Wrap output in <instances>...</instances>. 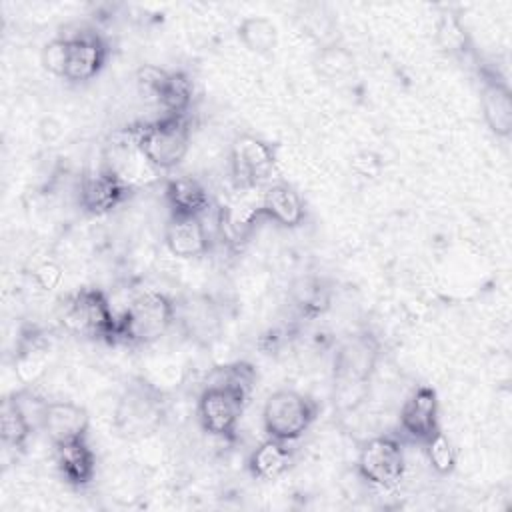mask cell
I'll list each match as a JSON object with an SVG mask.
<instances>
[{
    "instance_id": "22",
    "label": "cell",
    "mask_w": 512,
    "mask_h": 512,
    "mask_svg": "<svg viewBox=\"0 0 512 512\" xmlns=\"http://www.w3.org/2000/svg\"><path fill=\"white\" fill-rule=\"evenodd\" d=\"M48 352H50V344L46 342L44 334H40L38 330L24 332L14 356L16 376L24 384L34 382L48 366Z\"/></svg>"
},
{
    "instance_id": "27",
    "label": "cell",
    "mask_w": 512,
    "mask_h": 512,
    "mask_svg": "<svg viewBox=\"0 0 512 512\" xmlns=\"http://www.w3.org/2000/svg\"><path fill=\"white\" fill-rule=\"evenodd\" d=\"M316 70L320 76L334 80V78H344L346 74H350L354 70V58L352 54L342 48V46H324L320 48V52L316 54Z\"/></svg>"
},
{
    "instance_id": "4",
    "label": "cell",
    "mask_w": 512,
    "mask_h": 512,
    "mask_svg": "<svg viewBox=\"0 0 512 512\" xmlns=\"http://www.w3.org/2000/svg\"><path fill=\"white\" fill-rule=\"evenodd\" d=\"M166 416V398L160 388L144 378H132L118 398L114 430L118 436L136 440L154 434Z\"/></svg>"
},
{
    "instance_id": "23",
    "label": "cell",
    "mask_w": 512,
    "mask_h": 512,
    "mask_svg": "<svg viewBox=\"0 0 512 512\" xmlns=\"http://www.w3.org/2000/svg\"><path fill=\"white\" fill-rule=\"evenodd\" d=\"M20 394L6 396L2 400L0 408V436L2 442L10 448L22 450L26 448V442L32 434V422L28 418V412L20 400Z\"/></svg>"
},
{
    "instance_id": "14",
    "label": "cell",
    "mask_w": 512,
    "mask_h": 512,
    "mask_svg": "<svg viewBox=\"0 0 512 512\" xmlns=\"http://www.w3.org/2000/svg\"><path fill=\"white\" fill-rule=\"evenodd\" d=\"M54 464L60 478L72 488L88 486L96 476V454L86 438L52 444Z\"/></svg>"
},
{
    "instance_id": "2",
    "label": "cell",
    "mask_w": 512,
    "mask_h": 512,
    "mask_svg": "<svg viewBox=\"0 0 512 512\" xmlns=\"http://www.w3.org/2000/svg\"><path fill=\"white\" fill-rule=\"evenodd\" d=\"M124 132L156 172L176 168L190 148L188 114H164L154 122L136 124Z\"/></svg>"
},
{
    "instance_id": "15",
    "label": "cell",
    "mask_w": 512,
    "mask_h": 512,
    "mask_svg": "<svg viewBox=\"0 0 512 512\" xmlns=\"http://www.w3.org/2000/svg\"><path fill=\"white\" fill-rule=\"evenodd\" d=\"M480 106L490 132L498 138H508L512 134V92L506 80L498 74L482 72Z\"/></svg>"
},
{
    "instance_id": "20",
    "label": "cell",
    "mask_w": 512,
    "mask_h": 512,
    "mask_svg": "<svg viewBox=\"0 0 512 512\" xmlns=\"http://www.w3.org/2000/svg\"><path fill=\"white\" fill-rule=\"evenodd\" d=\"M294 454L288 442L266 438L248 456V472L258 480H276L292 466Z\"/></svg>"
},
{
    "instance_id": "12",
    "label": "cell",
    "mask_w": 512,
    "mask_h": 512,
    "mask_svg": "<svg viewBox=\"0 0 512 512\" xmlns=\"http://www.w3.org/2000/svg\"><path fill=\"white\" fill-rule=\"evenodd\" d=\"M66 40H68V58H66V68L62 78L72 84L92 80L106 64L108 44L94 30L76 32L72 36H66Z\"/></svg>"
},
{
    "instance_id": "29",
    "label": "cell",
    "mask_w": 512,
    "mask_h": 512,
    "mask_svg": "<svg viewBox=\"0 0 512 512\" xmlns=\"http://www.w3.org/2000/svg\"><path fill=\"white\" fill-rule=\"evenodd\" d=\"M166 76H168V70H164L160 66H154V64H144L142 68H138V72H136V86H138L140 96L146 102L158 104V96L162 92Z\"/></svg>"
},
{
    "instance_id": "8",
    "label": "cell",
    "mask_w": 512,
    "mask_h": 512,
    "mask_svg": "<svg viewBox=\"0 0 512 512\" xmlns=\"http://www.w3.org/2000/svg\"><path fill=\"white\" fill-rule=\"evenodd\" d=\"M356 470L362 480L376 488L386 490L398 486L406 470L402 442L388 434L366 440L358 452Z\"/></svg>"
},
{
    "instance_id": "28",
    "label": "cell",
    "mask_w": 512,
    "mask_h": 512,
    "mask_svg": "<svg viewBox=\"0 0 512 512\" xmlns=\"http://www.w3.org/2000/svg\"><path fill=\"white\" fill-rule=\"evenodd\" d=\"M426 456L430 466L438 472V474H450L456 466V450L452 446V442L444 436V432H436L426 444H424Z\"/></svg>"
},
{
    "instance_id": "31",
    "label": "cell",
    "mask_w": 512,
    "mask_h": 512,
    "mask_svg": "<svg viewBox=\"0 0 512 512\" xmlns=\"http://www.w3.org/2000/svg\"><path fill=\"white\" fill-rule=\"evenodd\" d=\"M62 276H64V274H62V268H60L56 262H50V260L38 264V266L32 270V280H34V284H36L40 290H44V292H50V290L58 288L60 282H62Z\"/></svg>"
},
{
    "instance_id": "24",
    "label": "cell",
    "mask_w": 512,
    "mask_h": 512,
    "mask_svg": "<svg viewBox=\"0 0 512 512\" xmlns=\"http://www.w3.org/2000/svg\"><path fill=\"white\" fill-rule=\"evenodd\" d=\"M238 40L242 46L258 56H268L278 46V28L266 16H248L238 24Z\"/></svg>"
},
{
    "instance_id": "13",
    "label": "cell",
    "mask_w": 512,
    "mask_h": 512,
    "mask_svg": "<svg viewBox=\"0 0 512 512\" xmlns=\"http://www.w3.org/2000/svg\"><path fill=\"white\" fill-rule=\"evenodd\" d=\"M38 420L52 444L86 438L90 428L88 412L80 404L68 400H54L42 404Z\"/></svg>"
},
{
    "instance_id": "5",
    "label": "cell",
    "mask_w": 512,
    "mask_h": 512,
    "mask_svg": "<svg viewBox=\"0 0 512 512\" xmlns=\"http://www.w3.org/2000/svg\"><path fill=\"white\" fill-rule=\"evenodd\" d=\"M176 322V302L162 292H142L118 316V342L146 346L162 338Z\"/></svg>"
},
{
    "instance_id": "32",
    "label": "cell",
    "mask_w": 512,
    "mask_h": 512,
    "mask_svg": "<svg viewBox=\"0 0 512 512\" xmlns=\"http://www.w3.org/2000/svg\"><path fill=\"white\" fill-rule=\"evenodd\" d=\"M350 168L356 176L360 178H366V180H372V178H378L380 172H382V160L378 154L374 152H358L352 162H350Z\"/></svg>"
},
{
    "instance_id": "6",
    "label": "cell",
    "mask_w": 512,
    "mask_h": 512,
    "mask_svg": "<svg viewBox=\"0 0 512 512\" xmlns=\"http://www.w3.org/2000/svg\"><path fill=\"white\" fill-rule=\"evenodd\" d=\"M318 416V402L298 390L272 392L262 408V426L268 438L294 442L302 438Z\"/></svg>"
},
{
    "instance_id": "7",
    "label": "cell",
    "mask_w": 512,
    "mask_h": 512,
    "mask_svg": "<svg viewBox=\"0 0 512 512\" xmlns=\"http://www.w3.org/2000/svg\"><path fill=\"white\" fill-rule=\"evenodd\" d=\"M252 392L242 388L206 382L198 396V420L210 436L232 440Z\"/></svg>"
},
{
    "instance_id": "3",
    "label": "cell",
    "mask_w": 512,
    "mask_h": 512,
    "mask_svg": "<svg viewBox=\"0 0 512 512\" xmlns=\"http://www.w3.org/2000/svg\"><path fill=\"white\" fill-rule=\"evenodd\" d=\"M58 320L74 336L118 344V316L98 288H80L68 294L58 308Z\"/></svg>"
},
{
    "instance_id": "1",
    "label": "cell",
    "mask_w": 512,
    "mask_h": 512,
    "mask_svg": "<svg viewBox=\"0 0 512 512\" xmlns=\"http://www.w3.org/2000/svg\"><path fill=\"white\" fill-rule=\"evenodd\" d=\"M380 358V344L368 332L342 340L332 362V400L338 412H352L364 404Z\"/></svg>"
},
{
    "instance_id": "16",
    "label": "cell",
    "mask_w": 512,
    "mask_h": 512,
    "mask_svg": "<svg viewBox=\"0 0 512 512\" xmlns=\"http://www.w3.org/2000/svg\"><path fill=\"white\" fill-rule=\"evenodd\" d=\"M164 242L176 258H200L210 250L206 226L198 216H170Z\"/></svg>"
},
{
    "instance_id": "26",
    "label": "cell",
    "mask_w": 512,
    "mask_h": 512,
    "mask_svg": "<svg viewBox=\"0 0 512 512\" xmlns=\"http://www.w3.org/2000/svg\"><path fill=\"white\" fill-rule=\"evenodd\" d=\"M436 40L438 46L448 54H466L468 50V34L462 26L460 18L452 12H444L436 24Z\"/></svg>"
},
{
    "instance_id": "10",
    "label": "cell",
    "mask_w": 512,
    "mask_h": 512,
    "mask_svg": "<svg viewBox=\"0 0 512 512\" xmlns=\"http://www.w3.org/2000/svg\"><path fill=\"white\" fill-rule=\"evenodd\" d=\"M132 192L134 186H130L118 174L104 166L96 172H88L86 176H82L78 188V204L84 212L102 216L124 204Z\"/></svg>"
},
{
    "instance_id": "18",
    "label": "cell",
    "mask_w": 512,
    "mask_h": 512,
    "mask_svg": "<svg viewBox=\"0 0 512 512\" xmlns=\"http://www.w3.org/2000/svg\"><path fill=\"white\" fill-rule=\"evenodd\" d=\"M176 320H180L186 336L196 342H210L220 332V316L206 296H192L176 304Z\"/></svg>"
},
{
    "instance_id": "30",
    "label": "cell",
    "mask_w": 512,
    "mask_h": 512,
    "mask_svg": "<svg viewBox=\"0 0 512 512\" xmlns=\"http://www.w3.org/2000/svg\"><path fill=\"white\" fill-rule=\"evenodd\" d=\"M66 58H68V40L66 38H54L50 40L40 54V62L42 66L54 74V76H64V68H66Z\"/></svg>"
},
{
    "instance_id": "9",
    "label": "cell",
    "mask_w": 512,
    "mask_h": 512,
    "mask_svg": "<svg viewBox=\"0 0 512 512\" xmlns=\"http://www.w3.org/2000/svg\"><path fill=\"white\" fill-rule=\"evenodd\" d=\"M230 170L238 186H260L276 170V152L268 142L256 136L240 134L230 146Z\"/></svg>"
},
{
    "instance_id": "19",
    "label": "cell",
    "mask_w": 512,
    "mask_h": 512,
    "mask_svg": "<svg viewBox=\"0 0 512 512\" xmlns=\"http://www.w3.org/2000/svg\"><path fill=\"white\" fill-rule=\"evenodd\" d=\"M164 198L170 208V216L202 218L210 210L208 190L192 176L170 178L164 188Z\"/></svg>"
},
{
    "instance_id": "25",
    "label": "cell",
    "mask_w": 512,
    "mask_h": 512,
    "mask_svg": "<svg viewBox=\"0 0 512 512\" xmlns=\"http://www.w3.org/2000/svg\"><path fill=\"white\" fill-rule=\"evenodd\" d=\"M192 80L184 72H168L158 104L166 114H188L192 104Z\"/></svg>"
},
{
    "instance_id": "11",
    "label": "cell",
    "mask_w": 512,
    "mask_h": 512,
    "mask_svg": "<svg viewBox=\"0 0 512 512\" xmlns=\"http://www.w3.org/2000/svg\"><path fill=\"white\" fill-rule=\"evenodd\" d=\"M398 424L402 434L416 442L426 444L436 432H440V406L436 390L430 386H418L402 404Z\"/></svg>"
},
{
    "instance_id": "17",
    "label": "cell",
    "mask_w": 512,
    "mask_h": 512,
    "mask_svg": "<svg viewBox=\"0 0 512 512\" xmlns=\"http://www.w3.org/2000/svg\"><path fill=\"white\" fill-rule=\"evenodd\" d=\"M256 214L282 228H298L306 218V208L300 194L290 184L276 182L266 188Z\"/></svg>"
},
{
    "instance_id": "21",
    "label": "cell",
    "mask_w": 512,
    "mask_h": 512,
    "mask_svg": "<svg viewBox=\"0 0 512 512\" xmlns=\"http://www.w3.org/2000/svg\"><path fill=\"white\" fill-rule=\"evenodd\" d=\"M290 300L300 316L318 318L330 308L332 290L324 278L306 274L292 282Z\"/></svg>"
}]
</instances>
